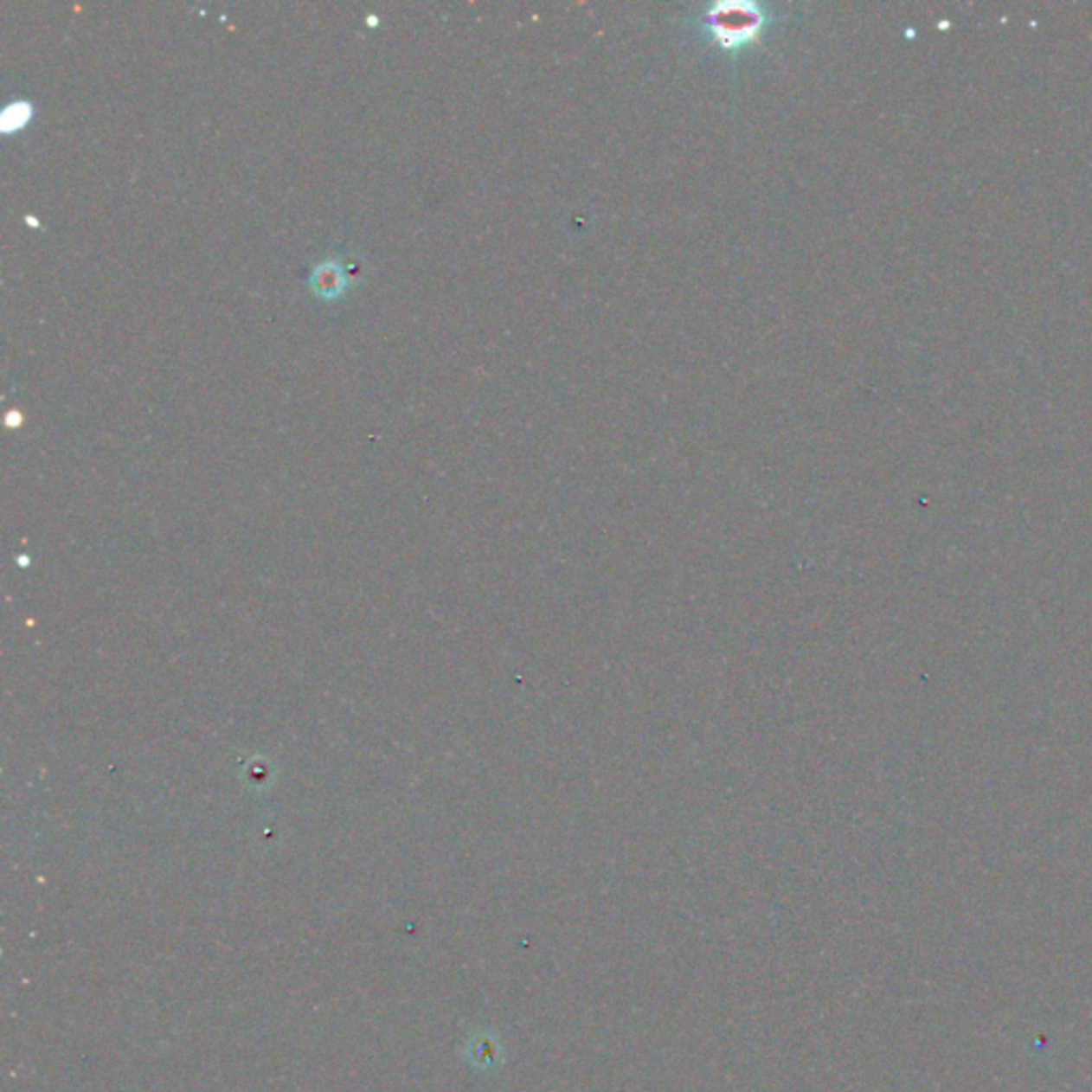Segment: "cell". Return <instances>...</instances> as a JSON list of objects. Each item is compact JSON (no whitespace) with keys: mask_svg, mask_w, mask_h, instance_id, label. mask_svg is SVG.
Listing matches in <instances>:
<instances>
[{"mask_svg":"<svg viewBox=\"0 0 1092 1092\" xmlns=\"http://www.w3.org/2000/svg\"><path fill=\"white\" fill-rule=\"evenodd\" d=\"M710 22L723 48H736L755 36L761 26V13L754 4H717Z\"/></svg>","mask_w":1092,"mask_h":1092,"instance_id":"6da1fadb","label":"cell"},{"mask_svg":"<svg viewBox=\"0 0 1092 1092\" xmlns=\"http://www.w3.org/2000/svg\"><path fill=\"white\" fill-rule=\"evenodd\" d=\"M312 284H314L316 292H320L323 297L337 295L339 288L344 286V272L339 269L337 260H327V263L320 265L314 272Z\"/></svg>","mask_w":1092,"mask_h":1092,"instance_id":"7a4b0ae2","label":"cell"}]
</instances>
